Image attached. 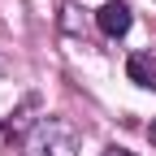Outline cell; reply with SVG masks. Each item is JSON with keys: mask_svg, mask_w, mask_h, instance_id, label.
I'll list each match as a JSON object with an SVG mask.
<instances>
[{"mask_svg": "<svg viewBox=\"0 0 156 156\" xmlns=\"http://www.w3.org/2000/svg\"><path fill=\"white\" fill-rule=\"evenodd\" d=\"M95 22H100V30H104L108 39H122V35L130 30V9L122 5V0H108V5L95 13Z\"/></svg>", "mask_w": 156, "mask_h": 156, "instance_id": "obj_1", "label": "cell"}, {"mask_svg": "<svg viewBox=\"0 0 156 156\" xmlns=\"http://www.w3.org/2000/svg\"><path fill=\"white\" fill-rule=\"evenodd\" d=\"M126 69H130V78H134L139 87H156V65H152V56L134 52L130 61H126Z\"/></svg>", "mask_w": 156, "mask_h": 156, "instance_id": "obj_2", "label": "cell"}]
</instances>
